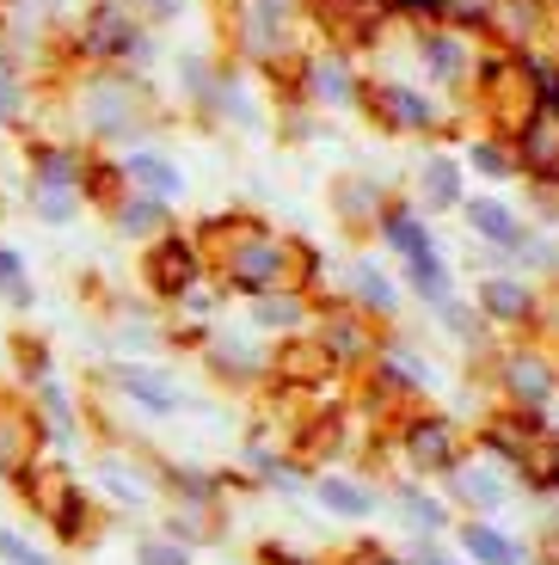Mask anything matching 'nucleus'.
Returning <instances> with one entry per match:
<instances>
[{
	"label": "nucleus",
	"instance_id": "1",
	"mask_svg": "<svg viewBox=\"0 0 559 565\" xmlns=\"http://www.w3.org/2000/svg\"><path fill=\"white\" fill-rule=\"evenodd\" d=\"M277 246H271V234H259V227H240L234 241H228V270H234L240 282H271L277 277Z\"/></svg>",
	"mask_w": 559,
	"mask_h": 565
},
{
	"label": "nucleus",
	"instance_id": "2",
	"mask_svg": "<svg viewBox=\"0 0 559 565\" xmlns=\"http://www.w3.org/2000/svg\"><path fill=\"white\" fill-rule=\"evenodd\" d=\"M467 222H474L479 234H486V241H498V246H517V241H523V227L510 222V215H504L498 203H467Z\"/></svg>",
	"mask_w": 559,
	"mask_h": 565
},
{
	"label": "nucleus",
	"instance_id": "3",
	"mask_svg": "<svg viewBox=\"0 0 559 565\" xmlns=\"http://www.w3.org/2000/svg\"><path fill=\"white\" fill-rule=\"evenodd\" d=\"M124 172L141 184V191H155V198H172V191H179V172H172L167 160H148V154H136Z\"/></svg>",
	"mask_w": 559,
	"mask_h": 565
},
{
	"label": "nucleus",
	"instance_id": "4",
	"mask_svg": "<svg viewBox=\"0 0 559 565\" xmlns=\"http://www.w3.org/2000/svg\"><path fill=\"white\" fill-rule=\"evenodd\" d=\"M529 160L547 172V179H559V124H553V117L529 124Z\"/></svg>",
	"mask_w": 559,
	"mask_h": 565
},
{
	"label": "nucleus",
	"instance_id": "5",
	"mask_svg": "<svg viewBox=\"0 0 559 565\" xmlns=\"http://www.w3.org/2000/svg\"><path fill=\"white\" fill-rule=\"evenodd\" d=\"M467 553H479L486 565H517V547L504 535H492V529H467Z\"/></svg>",
	"mask_w": 559,
	"mask_h": 565
},
{
	"label": "nucleus",
	"instance_id": "6",
	"mask_svg": "<svg viewBox=\"0 0 559 565\" xmlns=\"http://www.w3.org/2000/svg\"><path fill=\"white\" fill-rule=\"evenodd\" d=\"M529 105H535V81H529V74H523V81H517V74H504V81H498V111L504 117H523Z\"/></svg>",
	"mask_w": 559,
	"mask_h": 565
},
{
	"label": "nucleus",
	"instance_id": "7",
	"mask_svg": "<svg viewBox=\"0 0 559 565\" xmlns=\"http://www.w3.org/2000/svg\"><path fill=\"white\" fill-rule=\"evenodd\" d=\"M381 105H388V117L400 129H419L424 117H431V111H424V99H412V93H400V86H388V93H381Z\"/></svg>",
	"mask_w": 559,
	"mask_h": 565
},
{
	"label": "nucleus",
	"instance_id": "8",
	"mask_svg": "<svg viewBox=\"0 0 559 565\" xmlns=\"http://www.w3.org/2000/svg\"><path fill=\"white\" fill-rule=\"evenodd\" d=\"M412 455H419L424 467H443V461H449V430H443V424H424V430H412Z\"/></svg>",
	"mask_w": 559,
	"mask_h": 565
},
{
	"label": "nucleus",
	"instance_id": "9",
	"mask_svg": "<svg viewBox=\"0 0 559 565\" xmlns=\"http://www.w3.org/2000/svg\"><path fill=\"white\" fill-rule=\"evenodd\" d=\"M320 498L333 510H345V516H363V510H369V498L357 492V486H345V480H320Z\"/></svg>",
	"mask_w": 559,
	"mask_h": 565
},
{
	"label": "nucleus",
	"instance_id": "10",
	"mask_svg": "<svg viewBox=\"0 0 559 565\" xmlns=\"http://www.w3.org/2000/svg\"><path fill=\"white\" fill-rule=\"evenodd\" d=\"M117 375H124V387L136 399H148V406H172V387H160L155 375H141V369H117Z\"/></svg>",
	"mask_w": 559,
	"mask_h": 565
},
{
	"label": "nucleus",
	"instance_id": "11",
	"mask_svg": "<svg viewBox=\"0 0 559 565\" xmlns=\"http://www.w3.org/2000/svg\"><path fill=\"white\" fill-rule=\"evenodd\" d=\"M424 198L455 203V167H449V160H431V167H424Z\"/></svg>",
	"mask_w": 559,
	"mask_h": 565
},
{
	"label": "nucleus",
	"instance_id": "12",
	"mask_svg": "<svg viewBox=\"0 0 559 565\" xmlns=\"http://www.w3.org/2000/svg\"><path fill=\"white\" fill-rule=\"evenodd\" d=\"M486 308L504 313V320H517V313L529 308V296H523L517 282H492V289H486Z\"/></svg>",
	"mask_w": 559,
	"mask_h": 565
},
{
	"label": "nucleus",
	"instance_id": "13",
	"mask_svg": "<svg viewBox=\"0 0 559 565\" xmlns=\"http://www.w3.org/2000/svg\"><path fill=\"white\" fill-rule=\"evenodd\" d=\"M93 117H98V129H129V99H117V93H93Z\"/></svg>",
	"mask_w": 559,
	"mask_h": 565
},
{
	"label": "nucleus",
	"instance_id": "14",
	"mask_svg": "<svg viewBox=\"0 0 559 565\" xmlns=\"http://www.w3.org/2000/svg\"><path fill=\"white\" fill-rule=\"evenodd\" d=\"M412 282H419L424 296H443L449 289V277H443V265H436L431 253H412Z\"/></svg>",
	"mask_w": 559,
	"mask_h": 565
},
{
	"label": "nucleus",
	"instance_id": "15",
	"mask_svg": "<svg viewBox=\"0 0 559 565\" xmlns=\"http://www.w3.org/2000/svg\"><path fill=\"white\" fill-rule=\"evenodd\" d=\"M510 387H517L523 399H541L547 394V369L541 363H517V369H510Z\"/></svg>",
	"mask_w": 559,
	"mask_h": 565
},
{
	"label": "nucleus",
	"instance_id": "16",
	"mask_svg": "<svg viewBox=\"0 0 559 565\" xmlns=\"http://www.w3.org/2000/svg\"><path fill=\"white\" fill-rule=\"evenodd\" d=\"M93 43H98V50H117V43H129V19H117L112 7H105V13H98V31H93Z\"/></svg>",
	"mask_w": 559,
	"mask_h": 565
},
{
	"label": "nucleus",
	"instance_id": "17",
	"mask_svg": "<svg viewBox=\"0 0 559 565\" xmlns=\"http://www.w3.org/2000/svg\"><path fill=\"white\" fill-rule=\"evenodd\" d=\"M462 498H474V504H498L504 486L492 480V473H462Z\"/></svg>",
	"mask_w": 559,
	"mask_h": 565
},
{
	"label": "nucleus",
	"instance_id": "18",
	"mask_svg": "<svg viewBox=\"0 0 559 565\" xmlns=\"http://www.w3.org/2000/svg\"><path fill=\"white\" fill-rule=\"evenodd\" d=\"M184 277H191V258H184V246H167V253H160V282H167V289H179Z\"/></svg>",
	"mask_w": 559,
	"mask_h": 565
},
{
	"label": "nucleus",
	"instance_id": "19",
	"mask_svg": "<svg viewBox=\"0 0 559 565\" xmlns=\"http://www.w3.org/2000/svg\"><path fill=\"white\" fill-rule=\"evenodd\" d=\"M155 222H160V203H129V210H124V227H129V234H148Z\"/></svg>",
	"mask_w": 559,
	"mask_h": 565
},
{
	"label": "nucleus",
	"instance_id": "20",
	"mask_svg": "<svg viewBox=\"0 0 559 565\" xmlns=\"http://www.w3.org/2000/svg\"><path fill=\"white\" fill-rule=\"evenodd\" d=\"M0 289H7L13 301H25V277H19V258L13 253H0Z\"/></svg>",
	"mask_w": 559,
	"mask_h": 565
},
{
	"label": "nucleus",
	"instance_id": "21",
	"mask_svg": "<svg viewBox=\"0 0 559 565\" xmlns=\"http://www.w3.org/2000/svg\"><path fill=\"white\" fill-rule=\"evenodd\" d=\"M357 296H369L376 308H388V301H393V289L376 277V270H357Z\"/></svg>",
	"mask_w": 559,
	"mask_h": 565
},
{
	"label": "nucleus",
	"instance_id": "22",
	"mask_svg": "<svg viewBox=\"0 0 559 565\" xmlns=\"http://www.w3.org/2000/svg\"><path fill=\"white\" fill-rule=\"evenodd\" d=\"M388 234L405 246V253H431V241H424V227H412V222H393Z\"/></svg>",
	"mask_w": 559,
	"mask_h": 565
},
{
	"label": "nucleus",
	"instance_id": "23",
	"mask_svg": "<svg viewBox=\"0 0 559 565\" xmlns=\"http://www.w3.org/2000/svg\"><path fill=\"white\" fill-rule=\"evenodd\" d=\"M0 553H7V559H13V565H43L38 553H31L25 541H19V535H0Z\"/></svg>",
	"mask_w": 559,
	"mask_h": 565
},
{
	"label": "nucleus",
	"instance_id": "24",
	"mask_svg": "<svg viewBox=\"0 0 559 565\" xmlns=\"http://www.w3.org/2000/svg\"><path fill=\"white\" fill-rule=\"evenodd\" d=\"M141 565H184V553L179 547H160V541H155V547H141Z\"/></svg>",
	"mask_w": 559,
	"mask_h": 565
},
{
	"label": "nucleus",
	"instance_id": "25",
	"mask_svg": "<svg viewBox=\"0 0 559 565\" xmlns=\"http://www.w3.org/2000/svg\"><path fill=\"white\" fill-rule=\"evenodd\" d=\"M405 510H412V523L419 529H436L443 516H436V504H424V498H405Z\"/></svg>",
	"mask_w": 559,
	"mask_h": 565
},
{
	"label": "nucleus",
	"instance_id": "26",
	"mask_svg": "<svg viewBox=\"0 0 559 565\" xmlns=\"http://www.w3.org/2000/svg\"><path fill=\"white\" fill-rule=\"evenodd\" d=\"M259 320H265V326H283V320H295V301H265V308H259Z\"/></svg>",
	"mask_w": 559,
	"mask_h": 565
},
{
	"label": "nucleus",
	"instance_id": "27",
	"mask_svg": "<svg viewBox=\"0 0 559 565\" xmlns=\"http://www.w3.org/2000/svg\"><path fill=\"white\" fill-rule=\"evenodd\" d=\"M431 62H436L443 74H455V68H462V50H455V43H436V50H431Z\"/></svg>",
	"mask_w": 559,
	"mask_h": 565
},
{
	"label": "nucleus",
	"instance_id": "28",
	"mask_svg": "<svg viewBox=\"0 0 559 565\" xmlns=\"http://www.w3.org/2000/svg\"><path fill=\"white\" fill-rule=\"evenodd\" d=\"M326 93V99H345V81H338V68H320V81H314Z\"/></svg>",
	"mask_w": 559,
	"mask_h": 565
},
{
	"label": "nucleus",
	"instance_id": "29",
	"mask_svg": "<svg viewBox=\"0 0 559 565\" xmlns=\"http://www.w3.org/2000/svg\"><path fill=\"white\" fill-rule=\"evenodd\" d=\"M13 105H19V93H13V81H7V74H0V124H7V117H13Z\"/></svg>",
	"mask_w": 559,
	"mask_h": 565
},
{
	"label": "nucleus",
	"instance_id": "30",
	"mask_svg": "<svg viewBox=\"0 0 559 565\" xmlns=\"http://www.w3.org/2000/svg\"><path fill=\"white\" fill-rule=\"evenodd\" d=\"M474 167H486V172H504V154H498V148H474Z\"/></svg>",
	"mask_w": 559,
	"mask_h": 565
},
{
	"label": "nucleus",
	"instance_id": "31",
	"mask_svg": "<svg viewBox=\"0 0 559 565\" xmlns=\"http://www.w3.org/2000/svg\"><path fill=\"white\" fill-rule=\"evenodd\" d=\"M43 215H56L62 222V215H68V198H62V191H43Z\"/></svg>",
	"mask_w": 559,
	"mask_h": 565
},
{
	"label": "nucleus",
	"instance_id": "32",
	"mask_svg": "<svg viewBox=\"0 0 559 565\" xmlns=\"http://www.w3.org/2000/svg\"><path fill=\"white\" fill-rule=\"evenodd\" d=\"M148 7H155V13H172V0H148Z\"/></svg>",
	"mask_w": 559,
	"mask_h": 565
}]
</instances>
